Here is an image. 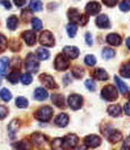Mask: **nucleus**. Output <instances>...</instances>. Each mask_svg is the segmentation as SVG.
I'll return each instance as SVG.
<instances>
[{"label":"nucleus","mask_w":130,"mask_h":150,"mask_svg":"<svg viewBox=\"0 0 130 150\" xmlns=\"http://www.w3.org/2000/svg\"><path fill=\"white\" fill-rule=\"evenodd\" d=\"M67 15H68V18H70V21H71V23H74V24L86 25V24L88 23V17H87V16H83L78 9H75V8H71V9H68Z\"/></svg>","instance_id":"f257e3e1"},{"label":"nucleus","mask_w":130,"mask_h":150,"mask_svg":"<svg viewBox=\"0 0 130 150\" xmlns=\"http://www.w3.org/2000/svg\"><path fill=\"white\" fill-rule=\"evenodd\" d=\"M103 132H104L105 137L108 138V141L112 144H116V142L122 140V133H121L120 130L112 128V127H105L104 129H103Z\"/></svg>","instance_id":"f03ea898"},{"label":"nucleus","mask_w":130,"mask_h":150,"mask_svg":"<svg viewBox=\"0 0 130 150\" xmlns=\"http://www.w3.org/2000/svg\"><path fill=\"white\" fill-rule=\"evenodd\" d=\"M117 98H118V91L115 86H112V84L105 86L101 90V99H104L105 101L117 100Z\"/></svg>","instance_id":"7ed1b4c3"},{"label":"nucleus","mask_w":130,"mask_h":150,"mask_svg":"<svg viewBox=\"0 0 130 150\" xmlns=\"http://www.w3.org/2000/svg\"><path fill=\"white\" fill-rule=\"evenodd\" d=\"M25 69L28 70V73H37L39 70L38 58L34 57V54H28L25 59Z\"/></svg>","instance_id":"20e7f679"},{"label":"nucleus","mask_w":130,"mask_h":150,"mask_svg":"<svg viewBox=\"0 0 130 150\" xmlns=\"http://www.w3.org/2000/svg\"><path fill=\"white\" fill-rule=\"evenodd\" d=\"M54 67L57 69L58 71H65L70 67V59L66 57L65 54H58L57 58H55L54 62Z\"/></svg>","instance_id":"39448f33"},{"label":"nucleus","mask_w":130,"mask_h":150,"mask_svg":"<svg viewBox=\"0 0 130 150\" xmlns=\"http://www.w3.org/2000/svg\"><path fill=\"white\" fill-rule=\"evenodd\" d=\"M51 116H53V109L47 105L41 107V108L36 112V119L39 120V121H44V122L49 121V120L51 119Z\"/></svg>","instance_id":"423d86ee"},{"label":"nucleus","mask_w":130,"mask_h":150,"mask_svg":"<svg viewBox=\"0 0 130 150\" xmlns=\"http://www.w3.org/2000/svg\"><path fill=\"white\" fill-rule=\"evenodd\" d=\"M68 105H70L71 109L78 111L83 105V98L80 95H78V93H72V95L68 96Z\"/></svg>","instance_id":"0eeeda50"},{"label":"nucleus","mask_w":130,"mask_h":150,"mask_svg":"<svg viewBox=\"0 0 130 150\" xmlns=\"http://www.w3.org/2000/svg\"><path fill=\"white\" fill-rule=\"evenodd\" d=\"M62 140H63V144H62L63 149H74V148H76V145L79 142V138L76 134H67Z\"/></svg>","instance_id":"6e6552de"},{"label":"nucleus","mask_w":130,"mask_h":150,"mask_svg":"<svg viewBox=\"0 0 130 150\" xmlns=\"http://www.w3.org/2000/svg\"><path fill=\"white\" fill-rule=\"evenodd\" d=\"M39 42H41L44 46H54L55 40H54V36H53L51 32L44 30L41 33V36H39Z\"/></svg>","instance_id":"1a4fd4ad"},{"label":"nucleus","mask_w":130,"mask_h":150,"mask_svg":"<svg viewBox=\"0 0 130 150\" xmlns=\"http://www.w3.org/2000/svg\"><path fill=\"white\" fill-rule=\"evenodd\" d=\"M100 144H101V138L99 137V136H95V134H91V136H87L86 138H84V146L86 148H97V146H100Z\"/></svg>","instance_id":"9d476101"},{"label":"nucleus","mask_w":130,"mask_h":150,"mask_svg":"<svg viewBox=\"0 0 130 150\" xmlns=\"http://www.w3.org/2000/svg\"><path fill=\"white\" fill-rule=\"evenodd\" d=\"M39 80H41L42 84L46 88H50V90H55V88H57V83L54 82V78H53L51 75L41 74L39 75Z\"/></svg>","instance_id":"9b49d317"},{"label":"nucleus","mask_w":130,"mask_h":150,"mask_svg":"<svg viewBox=\"0 0 130 150\" xmlns=\"http://www.w3.org/2000/svg\"><path fill=\"white\" fill-rule=\"evenodd\" d=\"M21 37H22L24 42H25L26 45H29V46H33L37 42V36L34 34V32H32V30H25Z\"/></svg>","instance_id":"f8f14e48"},{"label":"nucleus","mask_w":130,"mask_h":150,"mask_svg":"<svg viewBox=\"0 0 130 150\" xmlns=\"http://www.w3.org/2000/svg\"><path fill=\"white\" fill-rule=\"evenodd\" d=\"M30 141H32V144H34V146L41 148L44 144H46L47 140H46V137H45L42 133H34V134H32Z\"/></svg>","instance_id":"ddd939ff"},{"label":"nucleus","mask_w":130,"mask_h":150,"mask_svg":"<svg viewBox=\"0 0 130 150\" xmlns=\"http://www.w3.org/2000/svg\"><path fill=\"white\" fill-rule=\"evenodd\" d=\"M63 54L68 58V59H75L79 57V49L76 46H66L63 49Z\"/></svg>","instance_id":"4468645a"},{"label":"nucleus","mask_w":130,"mask_h":150,"mask_svg":"<svg viewBox=\"0 0 130 150\" xmlns=\"http://www.w3.org/2000/svg\"><path fill=\"white\" fill-rule=\"evenodd\" d=\"M100 11H101V7H100V4H99V3H96V1L88 3V4H87V7H86V12H87V15H89V16L97 15Z\"/></svg>","instance_id":"2eb2a0df"},{"label":"nucleus","mask_w":130,"mask_h":150,"mask_svg":"<svg viewBox=\"0 0 130 150\" xmlns=\"http://www.w3.org/2000/svg\"><path fill=\"white\" fill-rule=\"evenodd\" d=\"M11 69V61L9 58H1L0 59V76L8 75V70Z\"/></svg>","instance_id":"dca6fc26"},{"label":"nucleus","mask_w":130,"mask_h":150,"mask_svg":"<svg viewBox=\"0 0 130 150\" xmlns=\"http://www.w3.org/2000/svg\"><path fill=\"white\" fill-rule=\"evenodd\" d=\"M96 25L101 29H108L110 26V21L108 18L107 15H100L99 17L96 18Z\"/></svg>","instance_id":"f3484780"},{"label":"nucleus","mask_w":130,"mask_h":150,"mask_svg":"<svg viewBox=\"0 0 130 150\" xmlns=\"http://www.w3.org/2000/svg\"><path fill=\"white\" fill-rule=\"evenodd\" d=\"M107 42L109 45H112V46H118V45H121V42H122V38H121V36L117 33H110V34H108V37H107Z\"/></svg>","instance_id":"a211bd4d"},{"label":"nucleus","mask_w":130,"mask_h":150,"mask_svg":"<svg viewBox=\"0 0 130 150\" xmlns=\"http://www.w3.org/2000/svg\"><path fill=\"white\" fill-rule=\"evenodd\" d=\"M68 122H70V119H68V116L66 113L58 115L57 119H55V125H57V127H60V128L67 127Z\"/></svg>","instance_id":"6ab92c4d"},{"label":"nucleus","mask_w":130,"mask_h":150,"mask_svg":"<svg viewBox=\"0 0 130 150\" xmlns=\"http://www.w3.org/2000/svg\"><path fill=\"white\" fill-rule=\"evenodd\" d=\"M92 76L96 80H103V82H105V80H108L109 75H108V73L104 69H96V70L93 71V74H92Z\"/></svg>","instance_id":"aec40b11"},{"label":"nucleus","mask_w":130,"mask_h":150,"mask_svg":"<svg viewBox=\"0 0 130 150\" xmlns=\"http://www.w3.org/2000/svg\"><path fill=\"white\" fill-rule=\"evenodd\" d=\"M49 98V93H47V91L45 90V88H36L34 90V99L38 101H42V100H46V99Z\"/></svg>","instance_id":"412c9836"},{"label":"nucleus","mask_w":130,"mask_h":150,"mask_svg":"<svg viewBox=\"0 0 130 150\" xmlns=\"http://www.w3.org/2000/svg\"><path fill=\"white\" fill-rule=\"evenodd\" d=\"M51 100L57 107H59V108H65V105H66L65 98H63L60 93H54V95H51Z\"/></svg>","instance_id":"4be33fe9"},{"label":"nucleus","mask_w":130,"mask_h":150,"mask_svg":"<svg viewBox=\"0 0 130 150\" xmlns=\"http://www.w3.org/2000/svg\"><path fill=\"white\" fill-rule=\"evenodd\" d=\"M121 112H122V109H121V107L118 105V104H113V105L108 107V113H109L110 116H113V117L121 116Z\"/></svg>","instance_id":"5701e85b"},{"label":"nucleus","mask_w":130,"mask_h":150,"mask_svg":"<svg viewBox=\"0 0 130 150\" xmlns=\"http://www.w3.org/2000/svg\"><path fill=\"white\" fill-rule=\"evenodd\" d=\"M36 55H37V58H38L39 61H46V59H49V57H50V52L47 49L39 47V49H37Z\"/></svg>","instance_id":"b1692460"},{"label":"nucleus","mask_w":130,"mask_h":150,"mask_svg":"<svg viewBox=\"0 0 130 150\" xmlns=\"http://www.w3.org/2000/svg\"><path fill=\"white\" fill-rule=\"evenodd\" d=\"M7 26L11 29V30H15V29L18 26V18H17V16H15V15L9 16V17H8V20H7Z\"/></svg>","instance_id":"393cba45"},{"label":"nucleus","mask_w":130,"mask_h":150,"mask_svg":"<svg viewBox=\"0 0 130 150\" xmlns=\"http://www.w3.org/2000/svg\"><path fill=\"white\" fill-rule=\"evenodd\" d=\"M18 130V121L17 120H13L9 125H8V133H9V137L11 138H15L16 132Z\"/></svg>","instance_id":"a878e982"},{"label":"nucleus","mask_w":130,"mask_h":150,"mask_svg":"<svg viewBox=\"0 0 130 150\" xmlns=\"http://www.w3.org/2000/svg\"><path fill=\"white\" fill-rule=\"evenodd\" d=\"M115 80H116V84L118 86V91H120L122 95H126V93H128V91H129L128 90V86H126L118 76H115Z\"/></svg>","instance_id":"bb28decb"},{"label":"nucleus","mask_w":130,"mask_h":150,"mask_svg":"<svg viewBox=\"0 0 130 150\" xmlns=\"http://www.w3.org/2000/svg\"><path fill=\"white\" fill-rule=\"evenodd\" d=\"M115 54H116L115 50L110 49V47H104L103 52H101V55H103L104 59H112V58L115 57Z\"/></svg>","instance_id":"cd10ccee"},{"label":"nucleus","mask_w":130,"mask_h":150,"mask_svg":"<svg viewBox=\"0 0 130 150\" xmlns=\"http://www.w3.org/2000/svg\"><path fill=\"white\" fill-rule=\"evenodd\" d=\"M29 7L34 12H39V11H42V3L39 0H30L29 1Z\"/></svg>","instance_id":"c85d7f7f"},{"label":"nucleus","mask_w":130,"mask_h":150,"mask_svg":"<svg viewBox=\"0 0 130 150\" xmlns=\"http://www.w3.org/2000/svg\"><path fill=\"white\" fill-rule=\"evenodd\" d=\"M120 74H121V76H124V78H130V62L121 66Z\"/></svg>","instance_id":"c756f323"},{"label":"nucleus","mask_w":130,"mask_h":150,"mask_svg":"<svg viewBox=\"0 0 130 150\" xmlns=\"http://www.w3.org/2000/svg\"><path fill=\"white\" fill-rule=\"evenodd\" d=\"M28 105H29V101L26 100V98L20 96V98L16 99V107H18V108H26Z\"/></svg>","instance_id":"7c9ffc66"},{"label":"nucleus","mask_w":130,"mask_h":150,"mask_svg":"<svg viewBox=\"0 0 130 150\" xmlns=\"http://www.w3.org/2000/svg\"><path fill=\"white\" fill-rule=\"evenodd\" d=\"M18 79H20V73H18L17 70L12 71V73L8 75V80H9L12 84H16V83L18 82Z\"/></svg>","instance_id":"2f4dec72"},{"label":"nucleus","mask_w":130,"mask_h":150,"mask_svg":"<svg viewBox=\"0 0 130 150\" xmlns=\"http://www.w3.org/2000/svg\"><path fill=\"white\" fill-rule=\"evenodd\" d=\"M0 98H1V100H4V101H9L11 99H12V93H11L9 90L3 88V90L0 91Z\"/></svg>","instance_id":"473e14b6"},{"label":"nucleus","mask_w":130,"mask_h":150,"mask_svg":"<svg viewBox=\"0 0 130 150\" xmlns=\"http://www.w3.org/2000/svg\"><path fill=\"white\" fill-rule=\"evenodd\" d=\"M76 32H78V28H76V24H74V23L68 24V25H67V34L71 37V38L76 36Z\"/></svg>","instance_id":"72a5a7b5"},{"label":"nucleus","mask_w":130,"mask_h":150,"mask_svg":"<svg viewBox=\"0 0 130 150\" xmlns=\"http://www.w3.org/2000/svg\"><path fill=\"white\" fill-rule=\"evenodd\" d=\"M8 46L11 47V50H13V52H17V50H20L21 47V44L18 40H12L11 42H8Z\"/></svg>","instance_id":"f704fd0d"},{"label":"nucleus","mask_w":130,"mask_h":150,"mask_svg":"<svg viewBox=\"0 0 130 150\" xmlns=\"http://www.w3.org/2000/svg\"><path fill=\"white\" fill-rule=\"evenodd\" d=\"M8 46V40L5 38L4 34L0 33V52H4Z\"/></svg>","instance_id":"c9c22d12"},{"label":"nucleus","mask_w":130,"mask_h":150,"mask_svg":"<svg viewBox=\"0 0 130 150\" xmlns=\"http://www.w3.org/2000/svg\"><path fill=\"white\" fill-rule=\"evenodd\" d=\"M72 75H74V76H75V78H78V79H80V78L84 75L83 69H82V67H79V66H75V67L72 69Z\"/></svg>","instance_id":"e433bc0d"},{"label":"nucleus","mask_w":130,"mask_h":150,"mask_svg":"<svg viewBox=\"0 0 130 150\" xmlns=\"http://www.w3.org/2000/svg\"><path fill=\"white\" fill-rule=\"evenodd\" d=\"M32 25L34 30H41L42 29V21L39 18H32Z\"/></svg>","instance_id":"4c0bfd02"},{"label":"nucleus","mask_w":130,"mask_h":150,"mask_svg":"<svg viewBox=\"0 0 130 150\" xmlns=\"http://www.w3.org/2000/svg\"><path fill=\"white\" fill-rule=\"evenodd\" d=\"M32 80H33V79H32V75L29 74V73H26V74L21 75V82H22V84H25V86L30 84Z\"/></svg>","instance_id":"58836bf2"},{"label":"nucleus","mask_w":130,"mask_h":150,"mask_svg":"<svg viewBox=\"0 0 130 150\" xmlns=\"http://www.w3.org/2000/svg\"><path fill=\"white\" fill-rule=\"evenodd\" d=\"M62 144H63L62 138H54L51 141V149H60L62 148Z\"/></svg>","instance_id":"ea45409f"},{"label":"nucleus","mask_w":130,"mask_h":150,"mask_svg":"<svg viewBox=\"0 0 130 150\" xmlns=\"http://www.w3.org/2000/svg\"><path fill=\"white\" fill-rule=\"evenodd\" d=\"M84 62H86V65H87V66L92 67V66L96 65V58H95L93 55H87L86 59H84Z\"/></svg>","instance_id":"a19ab883"},{"label":"nucleus","mask_w":130,"mask_h":150,"mask_svg":"<svg viewBox=\"0 0 130 150\" xmlns=\"http://www.w3.org/2000/svg\"><path fill=\"white\" fill-rule=\"evenodd\" d=\"M84 84H86V87L88 88L89 91H92V92L96 90V83H95V80H92V79H87L86 82H84Z\"/></svg>","instance_id":"79ce46f5"},{"label":"nucleus","mask_w":130,"mask_h":150,"mask_svg":"<svg viewBox=\"0 0 130 150\" xmlns=\"http://www.w3.org/2000/svg\"><path fill=\"white\" fill-rule=\"evenodd\" d=\"M120 9L122 11V12H128V11H130V0H122L120 4Z\"/></svg>","instance_id":"37998d69"},{"label":"nucleus","mask_w":130,"mask_h":150,"mask_svg":"<svg viewBox=\"0 0 130 150\" xmlns=\"http://www.w3.org/2000/svg\"><path fill=\"white\" fill-rule=\"evenodd\" d=\"M21 17H22L24 21H28V20H30L33 16H32V13L29 12V9H25V11H22V12H21Z\"/></svg>","instance_id":"c03bdc74"},{"label":"nucleus","mask_w":130,"mask_h":150,"mask_svg":"<svg viewBox=\"0 0 130 150\" xmlns=\"http://www.w3.org/2000/svg\"><path fill=\"white\" fill-rule=\"evenodd\" d=\"M13 148H18V149H28V148H29V145L25 142V141H21V142L13 144Z\"/></svg>","instance_id":"a18cd8bd"},{"label":"nucleus","mask_w":130,"mask_h":150,"mask_svg":"<svg viewBox=\"0 0 130 150\" xmlns=\"http://www.w3.org/2000/svg\"><path fill=\"white\" fill-rule=\"evenodd\" d=\"M8 113V109L4 105H0V120H3Z\"/></svg>","instance_id":"49530a36"},{"label":"nucleus","mask_w":130,"mask_h":150,"mask_svg":"<svg viewBox=\"0 0 130 150\" xmlns=\"http://www.w3.org/2000/svg\"><path fill=\"white\" fill-rule=\"evenodd\" d=\"M103 3H104L107 7H113V5H116L118 3V0H103Z\"/></svg>","instance_id":"de8ad7c7"},{"label":"nucleus","mask_w":130,"mask_h":150,"mask_svg":"<svg viewBox=\"0 0 130 150\" xmlns=\"http://www.w3.org/2000/svg\"><path fill=\"white\" fill-rule=\"evenodd\" d=\"M86 42L88 46H92L93 44V40H92V34L91 33H86Z\"/></svg>","instance_id":"09e8293b"},{"label":"nucleus","mask_w":130,"mask_h":150,"mask_svg":"<svg viewBox=\"0 0 130 150\" xmlns=\"http://www.w3.org/2000/svg\"><path fill=\"white\" fill-rule=\"evenodd\" d=\"M124 112H125L128 116H130V101H128V103L124 105Z\"/></svg>","instance_id":"8fccbe9b"},{"label":"nucleus","mask_w":130,"mask_h":150,"mask_svg":"<svg viewBox=\"0 0 130 150\" xmlns=\"http://www.w3.org/2000/svg\"><path fill=\"white\" fill-rule=\"evenodd\" d=\"M0 4L1 5H4V8H7V9H11V3L8 1V0H1V1H0Z\"/></svg>","instance_id":"3c124183"},{"label":"nucleus","mask_w":130,"mask_h":150,"mask_svg":"<svg viewBox=\"0 0 130 150\" xmlns=\"http://www.w3.org/2000/svg\"><path fill=\"white\" fill-rule=\"evenodd\" d=\"M15 1V4L17 5V7H22V5H25L26 0H13Z\"/></svg>","instance_id":"603ef678"},{"label":"nucleus","mask_w":130,"mask_h":150,"mask_svg":"<svg viewBox=\"0 0 130 150\" xmlns=\"http://www.w3.org/2000/svg\"><path fill=\"white\" fill-rule=\"evenodd\" d=\"M122 148H124V149H130V140H126L125 142H124Z\"/></svg>","instance_id":"864d4df0"},{"label":"nucleus","mask_w":130,"mask_h":150,"mask_svg":"<svg viewBox=\"0 0 130 150\" xmlns=\"http://www.w3.org/2000/svg\"><path fill=\"white\" fill-rule=\"evenodd\" d=\"M63 80H65V82H63V83H65V84L67 86L68 83H70V75H65V78H63Z\"/></svg>","instance_id":"5fc2aeb1"},{"label":"nucleus","mask_w":130,"mask_h":150,"mask_svg":"<svg viewBox=\"0 0 130 150\" xmlns=\"http://www.w3.org/2000/svg\"><path fill=\"white\" fill-rule=\"evenodd\" d=\"M126 46H128V49H130V37L126 40Z\"/></svg>","instance_id":"6e6d98bb"},{"label":"nucleus","mask_w":130,"mask_h":150,"mask_svg":"<svg viewBox=\"0 0 130 150\" xmlns=\"http://www.w3.org/2000/svg\"><path fill=\"white\" fill-rule=\"evenodd\" d=\"M0 84H1V80H0Z\"/></svg>","instance_id":"4d7b16f0"}]
</instances>
